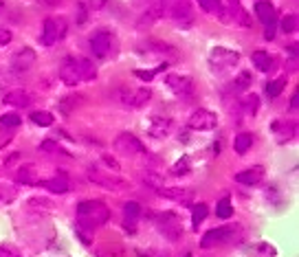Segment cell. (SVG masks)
I'll list each match as a JSON object with an SVG mask.
<instances>
[{
    "mask_svg": "<svg viewBox=\"0 0 299 257\" xmlns=\"http://www.w3.org/2000/svg\"><path fill=\"white\" fill-rule=\"evenodd\" d=\"M60 77L64 84L68 86H77L84 82L97 77V66L90 62L88 57H79V55H66L60 64Z\"/></svg>",
    "mask_w": 299,
    "mask_h": 257,
    "instance_id": "6da1fadb",
    "label": "cell"
},
{
    "mask_svg": "<svg viewBox=\"0 0 299 257\" xmlns=\"http://www.w3.org/2000/svg\"><path fill=\"white\" fill-rule=\"evenodd\" d=\"M110 218V211L101 200H84L77 204V226L86 231H95L104 226Z\"/></svg>",
    "mask_w": 299,
    "mask_h": 257,
    "instance_id": "7a4b0ae2",
    "label": "cell"
},
{
    "mask_svg": "<svg viewBox=\"0 0 299 257\" xmlns=\"http://www.w3.org/2000/svg\"><path fill=\"white\" fill-rule=\"evenodd\" d=\"M152 97L150 88H130V86H119L110 92V99L114 104H119L121 108L128 110H139L143 106H148V101Z\"/></svg>",
    "mask_w": 299,
    "mask_h": 257,
    "instance_id": "3957f363",
    "label": "cell"
},
{
    "mask_svg": "<svg viewBox=\"0 0 299 257\" xmlns=\"http://www.w3.org/2000/svg\"><path fill=\"white\" fill-rule=\"evenodd\" d=\"M161 11L163 16L172 18L180 29H189L194 25V11L189 0H161Z\"/></svg>",
    "mask_w": 299,
    "mask_h": 257,
    "instance_id": "277c9868",
    "label": "cell"
},
{
    "mask_svg": "<svg viewBox=\"0 0 299 257\" xmlns=\"http://www.w3.org/2000/svg\"><path fill=\"white\" fill-rule=\"evenodd\" d=\"M156 229L158 233L170 240V242H178L183 238V224H180V218L172 211H165V214H158L156 216Z\"/></svg>",
    "mask_w": 299,
    "mask_h": 257,
    "instance_id": "5b68a950",
    "label": "cell"
},
{
    "mask_svg": "<svg viewBox=\"0 0 299 257\" xmlns=\"http://www.w3.org/2000/svg\"><path fill=\"white\" fill-rule=\"evenodd\" d=\"M88 180L95 182L97 187H104V189H110V192H119V189H126L128 182L117 176L112 172H106V170H99V167H88Z\"/></svg>",
    "mask_w": 299,
    "mask_h": 257,
    "instance_id": "8992f818",
    "label": "cell"
},
{
    "mask_svg": "<svg viewBox=\"0 0 299 257\" xmlns=\"http://www.w3.org/2000/svg\"><path fill=\"white\" fill-rule=\"evenodd\" d=\"M64 35H66V20L64 18H47L44 25H42L40 42H42V46L51 49L57 40H62Z\"/></svg>",
    "mask_w": 299,
    "mask_h": 257,
    "instance_id": "52a82bcc",
    "label": "cell"
},
{
    "mask_svg": "<svg viewBox=\"0 0 299 257\" xmlns=\"http://www.w3.org/2000/svg\"><path fill=\"white\" fill-rule=\"evenodd\" d=\"M238 62H240V55L236 53V51L227 49V46H216V49L209 53V64H211V68L218 71V73L231 68V66L238 64Z\"/></svg>",
    "mask_w": 299,
    "mask_h": 257,
    "instance_id": "ba28073f",
    "label": "cell"
},
{
    "mask_svg": "<svg viewBox=\"0 0 299 257\" xmlns=\"http://www.w3.org/2000/svg\"><path fill=\"white\" fill-rule=\"evenodd\" d=\"M112 44H114V40H112L110 31H104V29H101V31H95L90 35V51L95 53L97 60H106V57H110Z\"/></svg>",
    "mask_w": 299,
    "mask_h": 257,
    "instance_id": "9c48e42d",
    "label": "cell"
},
{
    "mask_svg": "<svg viewBox=\"0 0 299 257\" xmlns=\"http://www.w3.org/2000/svg\"><path fill=\"white\" fill-rule=\"evenodd\" d=\"M35 62H38V55H35V51L33 49H20L13 53L11 57V64H9V68L16 73V75H25V73H29L35 66Z\"/></svg>",
    "mask_w": 299,
    "mask_h": 257,
    "instance_id": "30bf717a",
    "label": "cell"
},
{
    "mask_svg": "<svg viewBox=\"0 0 299 257\" xmlns=\"http://www.w3.org/2000/svg\"><path fill=\"white\" fill-rule=\"evenodd\" d=\"M114 150L119 152L121 156H139V154L145 152L143 143L139 141L134 134H130V132H121V134L114 138Z\"/></svg>",
    "mask_w": 299,
    "mask_h": 257,
    "instance_id": "8fae6325",
    "label": "cell"
},
{
    "mask_svg": "<svg viewBox=\"0 0 299 257\" xmlns=\"http://www.w3.org/2000/svg\"><path fill=\"white\" fill-rule=\"evenodd\" d=\"M187 126L192 128V130H198V132L214 130L218 126V116L211 112V110L200 108V110H194V112H192V116H189V121H187Z\"/></svg>",
    "mask_w": 299,
    "mask_h": 257,
    "instance_id": "7c38bea8",
    "label": "cell"
},
{
    "mask_svg": "<svg viewBox=\"0 0 299 257\" xmlns=\"http://www.w3.org/2000/svg\"><path fill=\"white\" fill-rule=\"evenodd\" d=\"M165 86L180 99H187L189 95H192V90H194L192 77H187V75H167L165 77Z\"/></svg>",
    "mask_w": 299,
    "mask_h": 257,
    "instance_id": "4fadbf2b",
    "label": "cell"
},
{
    "mask_svg": "<svg viewBox=\"0 0 299 257\" xmlns=\"http://www.w3.org/2000/svg\"><path fill=\"white\" fill-rule=\"evenodd\" d=\"M233 238V229L231 226H218V229L207 231L200 240V248H214L218 244H224L227 240Z\"/></svg>",
    "mask_w": 299,
    "mask_h": 257,
    "instance_id": "5bb4252c",
    "label": "cell"
},
{
    "mask_svg": "<svg viewBox=\"0 0 299 257\" xmlns=\"http://www.w3.org/2000/svg\"><path fill=\"white\" fill-rule=\"evenodd\" d=\"M158 196L167 198V200H174V202H180V204H192L194 200V189L189 187H163Z\"/></svg>",
    "mask_w": 299,
    "mask_h": 257,
    "instance_id": "9a60e30c",
    "label": "cell"
},
{
    "mask_svg": "<svg viewBox=\"0 0 299 257\" xmlns=\"http://www.w3.org/2000/svg\"><path fill=\"white\" fill-rule=\"evenodd\" d=\"M271 132L275 134L277 143H288L290 138H295L297 126H295L293 121H288V119H280V121H275L273 126H271Z\"/></svg>",
    "mask_w": 299,
    "mask_h": 257,
    "instance_id": "2e32d148",
    "label": "cell"
},
{
    "mask_svg": "<svg viewBox=\"0 0 299 257\" xmlns=\"http://www.w3.org/2000/svg\"><path fill=\"white\" fill-rule=\"evenodd\" d=\"M262 178H264V167L262 165H255V167H249V170L236 174V182H240V185H249V187L262 182Z\"/></svg>",
    "mask_w": 299,
    "mask_h": 257,
    "instance_id": "e0dca14e",
    "label": "cell"
},
{
    "mask_svg": "<svg viewBox=\"0 0 299 257\" xmlns=\"http://www.w3.org/2000/svg\"><path fill=\"white\" fill-rule=\"evenodd\" d=\"M172 130V119H167V116H161V114H154L150 119V134L161 138V136H167Z\"/></svg>",
    "mask_w": 299,
    "mask_h": 257,
    "instance_id": "ac0fdd59",
    "label": "cell"
},
{
    "mask_svg": "<svg viewBox=\"0 0 299 257\" xmlns=\"http://www.w3.org/2000/svg\"><path fill=\"white\" fill-rule=\"evenodd\" d=\"M5 104L13 106V108H27L31 104V97H29V92L22 90V88H16V90H9L5 95Z\"/></svg>",
    "mask_w": 299,
    "mask_h": 257,
    "instance_id": "d6986e66",
    "label": "cell"
},
{
    "mask_svg": "<svg viewBox=\"0 0 299 257\" xmlns=\"http://www.w3.org/2000/svg\"><path fill=\"white\" fill-rule=\"evenodd\" d=\"M40 187L49 189L53 194H66L71 189V182L66 180V176H55V178H49V180H38Z\"/></svg>",
    "mask_w": 299,
    "mask_h": 257,
    "instance_id": "ffe728a7",
    "label": "cell"
},
{
    "mask_svg": "<svg viewBox=\"0 0 299 257\" xmlns=\"http://www.w3.org/2000/svg\"><path fill=\"white\" fill-rule=\"evenodd\" d=\"M255 16L260 18V22H264V25H275V7L271 3H266V0H260L258 5H255Z\"/></svg>",
    "mask_w": 299,
    "mask_h": 257,
    "instance_id": "44dd1931",
    "label": "cell"
},
{
    "mask_svg": "<svg viewBox=\"0 0 299 257\" xmlns=\"http://www.w3.org/2000/svg\"><path fill=\"white\" fill-rule=\"evenodd\" d=\"M251 62L255 64V68L262 71V73H268V71L275 68V60L266 53V51H255V53L251 55Z\"/></svg>",
    "mask_w": 299,
    "mask_h": 257,
    "instance_id": "7402d4cb",
    "label": "cell"
},
{
    "mask_svg": "<svg viewBox=\"0 0 299 257\" xmlns=\"http://www.w3.org/2000/svg\"><path fill=\"white\" fill-rule=\"evenodd\" d=\"M198 5H200L207 13H211V16H218V18H222V20H227V13H224V5L220 3V0H198Z\"/></svg>",
    "mask_w": 299,
    "mask_h": 257,
    "instance_id": "603a6c76",
    "label": "cell"
},
{
    "mask_svg": "<svg viewBox=\"0 0 299 257\" xmlns=\"http://www.w3.org/2000/svg\"><path fill=\"white\" fill-rule=\"evenodd\" d=\"M141 180H143V185L148 187V189H152V192H161V189L165 187V182H163V178L158 176L156 172H143V176H141Z\"/></svg>",
    "mask_w": 299,
    "mask_h": 257,
    "instance_id": "cb8c5ba5",
    "label": "cell"
},
{
    "mask_svg": "<svg viewBox=\"0 0 299 257\" xmlns=\"http://www.w3.org/2000/svg\"><path fill=\"white\" fill-rule=\"evenodd\" d=\"M251 145H253V136L249 134V132H240V134H236V141H233V150H236L240 156L249 152Z\"/></svg>",
    "mask_w": 299,
    "mask_h": 257,
    "instance_id": "d4e9b609",
    "label": "cell"
},
{
    "mask_svg": "<svg viewBox=\"0 0 299 257\" xmlns=\"http://www.w3.org/2000/svg\"><path fill=\"white\" fill-rule=\"evenodd\" d=\"M18 180L25 185H38V170L35 165H25L18 170Z\"/></svg>",
    "mask_w": 299,
    "mask_h": 257,
    "instance_id": "484cf974",
    "label": "cell"
},
{
    "mask_svg": "<svg viewBox=\"0 0 299 257\" xmlns=\"http://www.w3.org/2000/svg\"><path fill=\"white\" fill-rule=\"evenodd\" d=\"M35 126H42V128H49V126H53V121H55V116L47 112V110H38V112H31V116H29Z\"/></svg>",
    "mask_w": 299,
    "mask_h": 257,
    "instance_id": "4316f807",
    "label": "cell"
},
{
    "mask_svg": "<svg viewBox=\"0 0 299 257\" xmlns=\"http://www.w3.org/2000/svg\"><path fill=\"white\" fill-rule=\"evenodd\" d=\"M207 214H209L207 204H202V202L194 204V207H192V229H198L200 222L207 218Z\"/></svg>",
    "mask_w": 299,
    "mask_h": 257,
    "instance_id": "83f0119b",
    "label": "cell"
},
{
    "mask_svg": "<svg viewBox=\"0 0 299 257\" xmlns=\"http://www.w3.org/2000/svg\"><path fill=\"white\" fill-rule=\"evenodd\" d=\"M216 216L220 218V220H229L233 216V207H231V198L224 196L220 202H218V207H216Z\"/></svg>",
    "mask_w": 299,
    "mask_h": 257,
    "instance_id": "f1b7e54d",
    "label": "cell"
},
{
    "mask_svg": "<svg viewBox=\"0 0 299 257\" xmlns=\"http://www.w3.org/2000/svg\"><path fill=\"white\" fill-rule=\"evenodd\" d=\"M284 86H286V77H277L275 82H271L266 86V95L271 99H277L282 95V90H284Z\"/></svg>",
    "mask_w": 299,
    "mask_h": 257,
    "instance_id": "f546056e",
    "label": "cell"
},
{
    "mask_svg": "<svg viewBox=\"0 0 299 257\" xmlns=\"http://www.w3.org/2000/svg\"><path fill=\"white\" fill-rule=\"evenodd\" d=\"M123 214H126L128 222H136L139 214H141V207H139V202H126L123 204Z\"/></svg>",
    "mask_w": 299,
    "mask_h": 257,
    "instance_id": "4dcf8cb0",
    "label": "cell"
},
{
    "mask_svg": "<svg viewBox=\"0 0 299 257\" xmlns=\"http://www.w3.org/2000/svg\"><path fill=\"white\" fill-rule=\"evenodd\" d=\"M240 106L246 114H255V110H258V97L255 95H246V97L240 99Z\"/></svg>",
    "mask_w": 299,
    "mask_h": 257,
    "instance_id": "1f68e13d",
    "label": "cell"
},
{
    "mask_svg": "<svg viewBox=\"0 0 299 257\" xmlns=\"http://www.w3.org/2000/svg\"><path fill=\"white\" fill-rule=\"evenodd\" d=\"M249 86H251V75H249V73H240V75L236 77V82H233V90H236V92H242V90H246Z\"/></svg>",
    "mask_w": 299,
    "mask_h": 257,
    "instance_id": "d6a6232c",
    "label": "cell"
},
{
    "mask_svg": "<svg viewBox=\"0 0 299 257\" xmlns=\"http://www.w3.org/2000/svg\"><path fill=\"white\" fill-rule=\"evenodd\" d=\"M16 200V189L9 185H0V204H9Z\"/></svg>",
    "mask_w": 299,
    "mask_h": 257,
    "instance_id": "836d02e7",
    "label": "cell"
},
{
    "mask_svg": "<svg viewBox=\"0 0 299 257\" xmlns=\"http://www.w3.org/2000/svg\"><path fill=\"white\" fill-rule=\"evenodd\" d=\"M189 167H192V163H189V156H183L180 160H176V165L172 167V174L174 176H185V174H189Z\"/></svg>",
    "mask_w": 299,
    "mask_h": 257,
    "instance_id": "e575fe53",
    "label": "cell"
},
{
    "mask_svg": "<svg viewBox=\"0 0 299 257\" xmlns=\"http://www.w3.org/2000/svg\"><path fill=\"white\" fill-rule=\"evenodd\" d=\"M167 66H170V64H161V66H158V68L156 71H134V75L139 77V79H143V82H150V79H154L156 77V73H161V71H165L167 68Z\"/></svg>",
    "mask_w": 299,
    "mask_h": 257,
    "instance_id": "d590c367",
    "label": "cell"
},
{
    "mask_svg": "<svg viewBox=\"0 0 299 257\" xmlns=\"http://www.w3.org/2000/svg\"><path fill=\"white\" fill-rule=\"evenodd\" d=\"M0 123H3L5 128H18L20 123H22V119H20L18 114H13V112H7V114L0 116Z\"/></svg>",
    "mask_w": 299,
    "mask_h": 257,
    "instance_id": "8d00e7d4",
    "label": "cell"
},
{
    "mask_svg": "<svg viewBox=\"0 0 299 257\" xmlns=\"http://www.w3.org/2000/svg\"><path fill=\"white\" fill-rule=\"evenodd\" d=\"M282 31L284 33H295L297 31V16L295 13H290V16H286L282 20Z\"/></svg>",
    "mask_w": 299,
    "mask_h": 257,
    "instance_id": "74e56055",
    "label": "cell"
},
{
    "mask_svg": "<svg viewBox=\"0 0 299 257\" xmlns=\"http://www.w3.org/2000/svg\"><path fill=\"white\" fill-rule=\"evenodd\" d=\"M0 257H22V253L11 244H0Z\"/></svg>",
    "mask_w": 299,
    "mask_h": 257,
    "instance_id": "f35d334b",
    "label": "cell"
},
{
    "mask_svg": "<svg viewBox=\"0 0 299 257\" xmlns=\"http://www.w3.org/2000/svg\"><path fill=\"white\" fill-rule=\"evenodd\" d=\"M11 40H13V33L7 27H0V44L5 46V44H9Z\"/></svg>",
    "mask_w": 299,
    "mask_h": 257,
    "instance_id": "ab89813d",
    "label": "cell"
},
{
    "mask_svg": "<svg viewBox=\"0 0 299 257\" xmlns=\"http://www.w3.org/2000/svg\"><path fill=\"white\" fill-rule=\"evenodd\" d=\"M40 152H57V145L53 141H44L40 143Z\"/></svg>",
    "mask_w": 299,
    "mask_h": 257,
    "instance_id": "60d3db41",
    "label": "cell"
},
{
    "mask_svg": "<svg viewBox=\"0 0 299 257\" xmlns=\"http://www.w3.org/2000/svg\"><path fill=\"white\" fill-rule=\"evenodd\" d=\"M264 38H266V40H273V38H275V25H268V27H266Z\"/></svg>",
    "mask_w": 299,
    "mask_h": 257,
    "instance_id": "b9f144b4",
    "label": "cell"
},
{
    "mask_svg": "<svg viewBox=\"0 0 299 257\" xmlns=\"http://www.w3.org/2000/svg\"><path fill=\"white\" fill-rule=\"evenodd\" d=\"M104 160H106V163L112 167V172H117V170H119V163H117L114 158H110V156H104Z\"/></svg>",
    "mask_w": 299,
    "mask_h": 257,
    "instance_id": "7bdbcfd3",
    "label": "cell"
},
{
    "mask_svg": "<svg viewBox=\"0 0 299 257\" xmlns=\"http://www.w3.org/2000/svg\"><path fill=\"white\" fill-rule=\"evenodd\" d=\"M297 106H299V95L295 92V95H293V101H290V110H293V112H295Z\"/></svg>",
    "mask_w": 299,
    "mask_h": 257,
    "instance_id": "ee69618b",
    "label": "cell"
},
{
    "mask_svg": "<svg viewBox=\"0 0 299 257\" xmlns=\"http://www.w3.org/2000/svg\"><path fill=\"white\" fill-rule=\"evenodd\" d=\"M185 257H192V255H189V253H187V255H185Z\"/></svg>",
    "mask_w": 299,
    "mask_h": 257,
    "instance_id": "f6af8a7d",
    "label": "cell"
}]
</instances>
